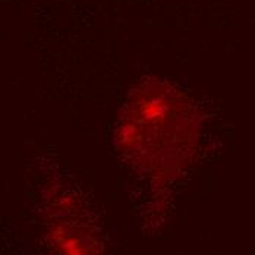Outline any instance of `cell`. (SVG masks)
<instances>
[{
  "instance_id": "6da1fadb",
  "label": "cell",
  "mask_w": 255,
  "mask_h": 255,
  "mask_svg": "<svg viewBox=\"0 0 255 255\" xmlns=\"http://www.w3.org/2000/svg\"><path fill=\"white\" fill-rule=\"evenodd\" d=\"M201 128L195 104L172 84L147 78L133 87L118 118V151L141 175L172 180L191 163Z\"/></svg>"
}]
</instances>
